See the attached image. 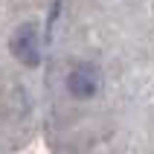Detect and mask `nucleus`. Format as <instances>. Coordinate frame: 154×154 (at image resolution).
<instances>
[{"label": "nucleus", "mask_w": 154, "mask_h": 154, "mask_svg": "<svg viewBox=\"0 0 154 154\" xmlns=\"http://www.w3.org/2000/svg\"><path fill=\"white\" fill-rule=\"evenodd\" d=\"M102 87V76L93 64H76L67 76V90L76 99H90L96 96V90Z\"/></svg>", "instance_id": "nucleus-2"}, {"label": "nucleus", "mask_w": 154, "mask_h": 154, "mask_svg": "<svg viewBox=\"0 0 154 154\" xmlns=\"http://www.w3.org/2000/svg\"><path fill=\"white\" fill-rule=\"evenodd\" d=\"M12 52L26 67H35L41 61V38H38V29L32 23H23V26L15 29V35H12Z\"/></svg>", "instance_id": "nucleus-1"}]
</instances>
